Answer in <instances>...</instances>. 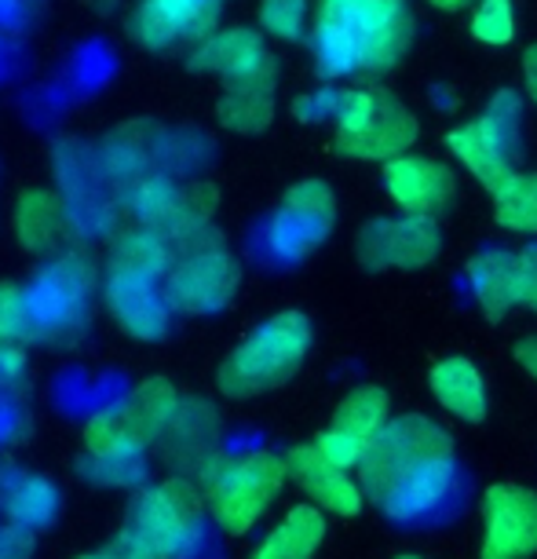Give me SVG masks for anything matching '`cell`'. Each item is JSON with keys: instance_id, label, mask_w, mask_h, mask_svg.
Masks as SVG:
<instances>
[{"instance_id": "6da1fadb", "label": "cell", "mask_w": 537, "mask_h": 559, "mask_svg": "<svg viewBox=\"0 0 537 559\" xmlns=\"http://www.w3.org/2000/svg\"><path fill=\"white\" fill-rule=\"evenodd\" d=\"M366 501L398 526L450 523L465 504V468L454 439L425 414L392 417L358 464Z\"/></svg>"}, {"instance_id": "7a4b0ae2", "label": "cell", "mask_w": 537, "mask_h": 559, "mask_svg": "<svg viewBox=\"0 0 537 559\" xmlns=\"http://www.w3.org/2000/svg\"><path fill=\"white\" fill-rule=\"evenodd\" d=\"M409 45L414 15L406 0H319L311 51L325 81L392 70Z\"/></svg>"}, {"instance_id": "3957f363", "label": "cell", "mask_w": 537, "mask_h": 559, "mask_svg": "<svg viewBox=\"0 0 537 559\" xmlns=\"http://www.w3.org/2000/svg\"><path fill=\"white\" fill-rule=\"evenodd\" d=\"M205 509V493L187 476L140 487L114 545L132 559H191L202 542Z\"/></svg>"}, {"instance_id": "277c9868", "label": "cell", "mask_w": 537, "mask_h": 559, "mask_svg": "<svg viewBox=\"0 0 537 559\" xmlns=\"http://www.w3.org/2000/svg\"><path fill=\"white\" fill-rule=\"evenodd\" d=\"M314 344L311 319L303 311H278L260 322L224 362H219L216 388L227 399H256L275 392L300 373Z\"/></svg>"}, {"instance_id": "5b68a950", "label": "cell", "mask_w": 537, "mask_h": 559, "mask_svg": "<svg viewBox=\"0 0 537 559\" xmlns=\"http://www.w3.org/2000/svg\"><path fill=\"white\" fill-rule=\"evenodd\" d=\"M336 140L333 146L355 162H395L417 143L420 124L398 96L381 84L336 92L333 103Z\"/></svg>"}, {"instance_id": "8992f818", "label": "cell", "mask_w": 537, "mask_h": 559, "mask_svg": "<svg viewBox=\"0 0 537 559\" xmlns=\"http://www.w3.org/2000/svg\"><path fill=\"white\" fill-rule=\"evenodd\" d=\"M289 479L286 453L275 450H249L241 457H224L205 479V504L213 523L227 537L249 534L271 501L278 498Z\"/></svg>"}, {"instance_id": "52a82bcc", "label": "cell", "mask_w": 537, "mask_h": 559, "mask_svg": "<svg viewBox=\"0 0 537 559\" xmlns=\"http://www.w3.org/2000/svg\"><path fill=\"white\" fill-rule=\"evenodd\" d=\"M179 392L165 377L143 381L118 406L99 409L84 425V450L88 457H140L154 439H162L179 414Z\"/></svg>"}, {"instance_id": "ba28073f", "label": "cell", "mask_w": 537, "mask_h": 559, "mask_svg": "<svg viewBox=\"0 0 537 559\" xmlns=\"http://www.w3.org/2000/svg\"><path fill=\"white\" fill-rule=\"evenodd\" d=\"M241 286V267L235 252L213 227L198 230L183 246H176V263L165 278L168 300L183 314H216L224 311Z\"/></svg>"}, {"instance_id": "9c48e42d", "label": "cell", "mask_w": 537, "mask_h": 559, "mask_svg": "<svg viewBox=\"0 0 537 559\" xmlns=\"http://www.w3.org/2000/svg\"><path fill=\"white\" fill-rule=\"evenodd\" d=\"M92 263L67 252L51 260L34 282L26 286L29 319H34V344L40 341H70L88 319V293H92Z\"/></svg>"}, {"instance_id": "30bf717a", "label": "cell", "mask_w": 537, "mask_h": 559, "mask_svg": "<svg viewBox=\"0 0 537 559\" xmlns=\"http://www.w3.org/2000/svg\"><path fill=\"white\" fill-rule=\"evenodd\" d=\"M336 224V198L325 179H303L289 187L286 202L267 224V252L282 263L311 257Z\"/></svg>"}, {"instance_id": "8fae6325", "label": "cell", "mask_w": 537, "mask_h": 559, "mask_svg": "<svg viewBox=\"0 0 537 559\" xmlns=\"http://www.w3.org/2000/svg\"><path fill=\"white\" fill-rule=\"evenodd\" d=\"M442 249V230L428 216H377L355 238V257L370 271L428 267Z\"/></svg>"}, {"instance_id": "7c38bea8", "label": "cell", "mask_w": 537, "mask_h": 559, "mask_svg": "<svg viewBox=\"0 0 537 559\" xmlns=\"http://www.w3.org/2000/svg\"><path fill=\"white\" fill-rule=\"evenodd\" d=\"M482 559H530L537 556V490L520 483H493L482 490Z\"/></svg>"}, {"instance_id": "4fadbf2b", "label": "cell", "mask_w": 537, "mask_h": 559, "mask_svg": "<svg viewBox=\"0 0 537 559\" xmlns=\"http://www.w3.org/2000/svg\"><path fill=\"white\" fill-rule=\"evenodd\" d=\"M191 70L216 73L227 88L238 84H275V59L263 48V37L249 26H230L208 34L191 56Z\"/></svg>"}, {"instance_id": "5bb4252c", "label": "cell", "mask_w": 537, "mask_h": 559, "mask_svg": "<svg viewBox=\"0 0 537 559\" xmlns=\"http://www.w3.org/2000/svg\"><path fill=\"white\" fill-rule=\"evenodd\" d=\"M384 191L398 205L403 216H428L435 219L442 209L454 202V173L435 157L403 154L384 165Z\"/></svg>"}, {"instance_id": "9a60e30c", "label": "cell", "mask_w": 537, "mask_h": 559, "mask_svg": "<svg viewBox=\"0 0 537 559\" xmlns=\"http://www.w3.org/2000/svg\"><path fill=\"white\" fill-rule=\"evenodd\" d=\"M107 304L114 319L121 322L124 333H132L135 341H162L172 325V300H168L165 282L140 278V274H118L107 271Z\"/></svg>"}, {"instance_id": "2e32d148", "label": "cell", "mask_w": 537, "mask_h": 559, "mask_svg": "<svg viewBox=\"0 0 537 559\" xmlns=\"http://www.w3.org/2000/svg\"><path fill=\"white\" fill-rule=\"evenodd\" d=\"M289 461V479L308 493L314 509H322L325 515H341V520H351V515L362 512L366 493L358 476H351L347 468H336L333 461H325L319 447H293L286 453Z\"/></svg>"}, {"instance_id": "e0dca14e", "label": "cell", "mask_w": 537, "mask_h": 559, "mask_svg": "<svg viewBox=\"0 0 537 559\" xmlns=\"http://www.w3.org/2000/svg\"><path fill=\"white\" fill-rule=\"evenodd\" d=\"M468 289L472 300L490 322L504 319L512 308L526 304V267L523 252L487 246L468 260Z\"/></svg>"}, {"instance_id": "ac0fdd59", "label": "cell", "mask_w": 537, "mask_h": 559, "mask_svg": "<svg viewBox=\"0 0 537 559\" xmlns=\"http://www.w3.org/2000/svg\"><path fill=\"white\" fill-rule=\"evenodd\" d=\"M219 0H140L132 15V34L146 48H168L179 37L213 34Z\"/></svg>"}, {"instance_id": "d6986e66", "label": "cell", "mask_w": 537, "mask_h": 559, "mask_svg": "<svg viewBox=\"0 0 537 559\" xmlns=\"http://www.w3.org/2000/svg\"><path fill=\"white\" fill-rule=\"evenodd\" d=\"M431 399L446 409L450 417L465 420V425H479L490 414V399H487V381H482L479 366L465 355H450L439 358L428 373Z\"/></svg>"}, {"instance_id": "ffe728a7", "label": "cell", "mask_w": 537, "mask_h": 559, "mask_svg": "<svg viewBox=\"0 0 537 559\" xmlns=\"http://www.w3.org/2000/svg\"><path fill=\"white\" fill-rule=\"evenodd\" d=\"M0 512L8 515V523L34 534L56 520L59 493L40 476H29V472L19 468H0Z\"/></svg>"}, {"instance_id": "44dd1931", "label": "cell", "mask_w": 537, "mask_h": 559, "mask_svg": "<svg viewBox=\"0 0 537 559\" xmlns=\"http://www.w3.org/2000/svg\"><path fill=\"white\" fill-rule=\"evenodd\" d=\"M446 146H450V154H454L457 162L465 165L490 194H498L501 187L515 176V162L490 140L487 129L479 124V118L457 124V129H450L446 132Z\"/></svg>"}, {"instance_id": "7402d4cb", "label": "cell", "mask_w": 537, "mask_h": 559, "mask_svg": "<svg viewBox=\"0 0 537 559\" xmlns=\"http://www.w3.org/2000/svg\"><path fill=\"white\" fill-rule=\"evenodd\" d=\"M325 542V512L314 504H293L275 531L252 548L249 559H314Z\"/></svg>"}, {"instance_id": "603a6c76", "label": "cell", "mask_w": 537, "mask_h": 559, "mask_svg": "<svg viewBox=\"0 0 537 559\" xmlns=\"http://www.w3.org/2000/svg\"><path fill=\"white\" fill-rule=\"evenodd\" d=\"M172 263H176L172 241L140 224L132 230H124V235L114 241V252H110V271L140 274V278H151V282H165Z\"/></svg>"}, {"instance_id": "cb8c5ba5", "label": "cell", "mask_w": 537, "mask_h": 559, "mask_svg": "<svg viewBox=\"0 0 537 559\" xmlns=\"http://www.w3.org/2000/svg\"><path fill=\"white\" fill-rule=\"evenodd\" d=\"M387 420H392V399H387L384 388L381 384H358L341 399L330 428L351 431V436L373 442L387 428Z\"/></svg>"}, {"instance_id": "d4e9b609", "label": "cell", "mask_w": 537, "mask_h": 559, "mask_svg": "<svg viewBox=\"0 0 537 559\" xmlns=\"http://www.w3.org/2000/svg\"><path fill=\"white\" fill-rule=\"evenodd\" d=\"M19 238L29 252H48L59 246L62 238V227H67V213H62V202L59 194H48V191H34L19 202Z\"/></svg>"}, {"instance_id": "484cf974", "label": "cell", "mask_w": 537, "mask_h": 559, "mask_svg": "<svg viewBox=\"0 0 537 559\" xmlns=\"http://www.w3.org/2000/svg\"><path fill=\"white\" fill-rule=\"evenodd\" d=\"M275 118V84H238L219 99V121L235 132H263Z\"/></svg>"}, {"instance_id": "4316f807", "label": "cell", "mask_w": 537, "mask_h": 559, "mask_svg": "<svg viewBox=\"0 0 537 559\" xmlns=\"http://www.w3.org/2000/svg\"><path fill=\"white\" fill-rule=\"evenodd\" d=\"M493 219L512 235H537V173H515L493 194Z\"/></svg>"}, {"instance_id": "83f0119b", "label": "cell", "mask_w": 537, "mask_h": 559, "mask_svg": "<svg viewBox=\"0 0 537 559\" xmlns=\"http://www.w3.org/2000/svg\"><path fill=\"white\" fill-rule=\"evenodd\" d=\"M479 124L487 129V135L501 146L504 154L520 157V140H523V99L512 88H501L498 96L487 103V110L479 114Z\"/></svg>"}, {"instance_id": "f1b7e54d", "label": "cell", "mask_w": 537, "mask_h": 559, "mask_svg": "<svg viewBox=\"0 0 537 559\" xmlns=\"http://www.w3.org/2000/svg\"><path fill=\"white\" fill-rule=\"evenodd\" d=\"M26 344H34V319H29L26 289H19L15 282H0V352Z\"/></svg>"}, {"instance_id": "f546056e", "label": "cell", "mask_w": 537, "mask_h": 559, "mask_svg": "<svg viewBox=\"0 0 537 559\" xmlns=\"http://www.w3.org/2000/svg\"><path fill=\"white\" fill-rule=\"evenodd\" d=\"M472 37L479 45L501 48L515 37V8L512 0H479L472 12Z\"/></svg>"}, {"instance_id": "4dcf8cb0", "label": "cell", "mask_w": 537, "mask_h": 559, "mask_svg": "<svg viewBox=\"0 0 537 559\" xmlns=\"http://www.w3.org/2000/svg\"><path fill=\"white\" fill-rule=\"evenodd\" d=\"M260 26L278 40H300L308 26V0H260Z\"/></svg>"}, {"instance_id": "1f68e13d", "label": "cell", "mask_w": 537, "mask_h": 559, "mask_svg": "<svg viewBox=\"0 0 537 559\" xmlns=\"http://www.w3.org/2000/svg\"><path fill=\"white\" fill-rule=\"evenodd\" d=\"M314 447H319L322 457H325V461H333L336 468L355 472L358 464L366 461V453H370L373 442L358 439V436H351V431H341V428H325V431H319Z\"/></svg>"}, {"instance_id": "d6a6232c", "label": "cell", "mask_w": 537, "mask_h": 559, "mask_svg": "<svg viewBox=\"0 0 537 559\" xmlns=\"http://www.w3.org/2000/svg\"><path fill=\"white\" fill-rule=\"evenodd\" d=\"M92 468H84L96 483H114V487H135L143 479L140 457H88Z\"/></svg>"}, {"instance_id": "836d02e7", "label": "cell", "mask_w": 537, "mask_h": 559, "mask_svg": "<svg viewBox=\"0 0 537 559\" xmlns=\"http://www.w3.org/2000/svg\"><path fill=\"white\" fill-rule=\"evenodd\" d=\"M34 556V534L15 523H0V559H29Z\"/></svg>"}, {"instance_id": "e575fe53", "label": "cell", "mask_w": 537, "mask_h": 559, "mask_svg": "<svg viewBox=\"0 0 537 559\" xmlns=\"http://www.w3.org/2000/svg\"><path fill=\"white\" fill-rule=\"evenodd\" d=\"M523 267H526V304L523 308H530L537 314V246L523 249Z\"/></svg>"}, {"instance_id": "d590c367", "label": "cell", "mask_w": 537, "mask_h": 559, "mask_svg": "<svg viewBox=\"0 0 537 559\" xmlns=\"http://www.w3.org/2000/svg\"><path fill=\"white\" fill-rule=\"evenodd\" d=\"M515 362L537 381V336H523V341L515 344Z\"/></svg>"}, {"instance_id": "8d00e7d4", "label": "cell", "mask_w": 537, "mask_h": 559, "mask_svg": "<svg viewBox=\"0 0 537 559\" xmlns=\"http://www.w3.org/2000/svg\"><path fill=\"white\" fill-rule=\"evenodd\" d=\"M523 81H526V92L530 99L537 103V45H530L523 51Z\"/></svg>"}, {"instance_id": "74e56055", "label": "cell", "mask_w": 537, "mask_h": 559, "mask_svg": "<svg viewBox=\"0 0 537 559\" xmlns=\"http://www.w3.org/2000/svg\"><path fill=\"white\" fill-rule=\"evenodd\" d=\"M77 559H132V556H124L118 545H107L103 552H88V556H77Z\"/></svg>"}, {"instance_id": "f35d334b", "label": "cell", "mask_w": 537, "mask_h": 559, "mask_svg": "<svg viewBox=\"0 0 537 559\" xmlns=\"http://www.w3.org/2000/svg\"><path fill=\"white\" fill-rule=\"evenodd\" d=\"M431 8H442V12H457L461 4H468V0H428Z\"/></svg>"}, {"instance_id": "ab89813d", "label": "cell", "mask_w": 537, "mask_h": 559, "mask_svg": "<svg viewBox=\"0 0 537 559\" xmlns=\"http://www.w3.org/2000/svg\"><path fill=\"white\" fill-rule=\"evenodd\" d=\"M398 559H420V556H409V552H406V556H398Z\"/></svg>"}]
</instances>
